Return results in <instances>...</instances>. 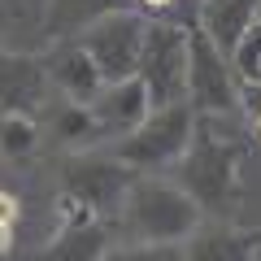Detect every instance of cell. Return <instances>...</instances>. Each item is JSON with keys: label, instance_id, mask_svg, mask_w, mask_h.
Masks as SVG:
<instances>
[{"label": "cell", "instance_id": "cell-12", "mask_svg": "<svg viewBox=\"0 0 261 261\" xmlns=\"http://www.w3.org/2000/svg\"><path fill=\"white\" fill-rule=\"evenodd\" d=\"M187 261H261V226L240 222H200L183 244Z\"/></svg>", "mask_w": 261, "mask_h": 261}, {"label": "cell", "instance_id": "cell-1", "mask_svg": "<svg viewBox=\"0 0 261 261\" xmlns=\"http://www.w3.org/2000/svg\"><path fill=\"white\" fill-rule=\"evenodd\" d=\"M252 140L240 130H222V118H196V135L183 161L170 170L178 187L196 200L205 222H235L244 209V161Z\"/></svg>", "mask_w": 261, "mask_h": 261}, {"label": "cell", "instance_id": "cell-14", "mask_svg": "<svg viewBox=\"0 0 261 261\" xmlns=\"http://www.w3.org/2000/svg\"><path fill=\"white\" fill-rule=\"evenodd\" d=\"M257 9H261V0H200V22L196 27L209 35V44L222 57H235V48H240L248 22L257 18Z\"/></svg>", "mask_w": 261, "mask_h": 261}, {"label": "cell", "instance_id": "cell-5", "mask_svg": "<svg viewBox=\"0 0 261 261\" xmlns=\"http://www.w3.org/2000/svg\"><path fill=\"white\" fill-rule=\"evenodd\" d=\"M187 105L196 118H240V74L200 27L187 31Z\"/></svg>", "mask_w": 261, "mask_h": 261}, {"label": "cell", "instance_id": "cell-3", "mask_svg": "<svg viewBox=\"0 0 261 261\" xmlns=\"http://www.w3.org/2000/svg\"><path fill=\"white\" fill-rule=\"evenodd\" d=\"M135 170L122 166L109 148L100 152H65L61 157V205L87 209V214L105 218V222L118 226L122 205H126L130 187H135Z\"/></svg>", "mask_w": 261, "mask_h": 261}, {"label": "cell", "instance_id": "cell-17", "mask_svg": "<svg viewBox=\"0 0 261 261\" xmlns=\"http://www.w3.org/2000/svg\"><path fill=\"white\" fill-rule=\"evenodd\" d=\"M135 13L144 22H166V27L192 31L200 22V0H135Z\"/></svg>", "mask_w": 261, "mask_h": 261}, {"label": "cell", "instance_id": "cell-10", "mask_svg": "<svg viewBox=\"0 0 261 261\" xmlns=\"http://www.w3.org/2000/svg\"><path fill=\"white\" fill-rule=\"evenodd\" d=\"M48 74L44 61L31 53H5L0 48V118L5 113H22V118H39L48 105Z\"/></svg>", "mask_w": 261, "mask_h": 261}, {"label": "cell", "instance_id": "cell-15", "mask_svg": "<svg viewBox=\"0 0 261 261\" xmlns=\"http://www.w3.org/2000/svg\"><path fill=\"white\" fill-rule=\"evenodd\" d=\"M53 135L61 148L70 152H87L92 144H100V130H96V118L92 109H83V105H61L53 118Z\"/></svg>", "mask_w": 261, "mask_h": 261}, {"label": "cell", "instance_id": "cell-7", "mask_svg": "<svg viewBox=\"0 0 261 261\" xmlns=\"http://www.w3.org/2000/svg\"><path fill=\"white\" fill-rule=\"evenodd\" d=\"M144 27H148V22H144L135 9H126V13H109V18H100L96 27H87L83 35H79V44L87 48V57H92L96 70H100L105 87L135 79L140 48H144Z\"/></svg>", "mask_w": 261, "mask_h": 261}, {"label": "cell", "instance_id": "cell-20", "mask_svg": "<svg viewBox=\"0 0 261 261\" xmlns=\"http://www.w3.org/2000/svg\"><path fill=\"white\" fill-rule=\"evenodd\" d=\"M18 218H22V196H13V192L0 187V222H13V226H18Z\"/></svg>", "mask_w": 261, "mask_h": 261}, {"label": "cell", "instance_id": "cell-4", "mask_svg": "<svg viewBox=\"0 0 261 261\" xmlns=\"http://www.w3.org/2000/svg\"><path fill=\"white\" fill-rule=\"evenodd\" d=\"M192 135H196V109L187 100H178V105H166V109H152L126 140L109 144V152L135 174H166L183 161Z\"/></svg>", "mask_w": 261, "mask_h": 261}, {"label": "cell", "instance_id": "cell-9", "mask_svg": "<svg viewBox=\"0 0 261 261\" xmlns=\"http://www.w3.org/2000/svg\"><path fill=\"white\" fill-rule=\"evenodd\" d=\"M39 61H44L48 87H53L65 105H83V109H92L96 96L105 92L100 70H96V61L87 57V48L79 44V39H57V44H48L44 53H39Z\"/></svg>", "mask_w": 261, "mask_h": 261}, {"label": "cell", "instance_id": "cell-11", "mask_svg": "<svg viewBox=\"0 0 261 261\" xmlns=\"http://www.w3.org/2000/svg\"><path fill=\"white\" fill-rule=\"evenodd\" d=\"M148 113H152V100H148V92H144L140 79L109 83L100 96H96V105H92V118H96V130H100V144H105V148L118 144V140H126Z\"/></svg>", "mask_w": 261, "mask_h": 261}, {"label": "cell", "instance_id": "cell-16", "mask_svg": "<svg viewBox=\"0 0 261 261\" xmlns=\"http://www.w3.org/2000/svg\"><path fill=\"white\" fill-rule=\"evenodd\" d=\"M39 140H44L39 118H22V113L0 118V157L5 161H31L39 152Z\"/></svg>", "mask_w": 261, "mask_h": 261}, {"label": "cell", "instance_id": "cell-19", "mask_svg": "<svg viewBox=\"0 0 261 261\" xmlns=\"http://www.w3.org/2000/svg\"><path fill=\"white\" fill-rule=\"evenodd\" d=\"M105 261H187L183 244H122Z\"/></svg>", "mask_w": 261, "mask_h": 261}, {"label": "cell", "instance_id": "cell-6", "mask_svg": "<svg viewBox=\"0 0 261 261\" xmlns=\"http://www.w3.org/2000/svg\"><path fill=\"white\" fill-rule=\"evenodd\" d=\"M135 79L144 83L152 109L187 100V31L166 27V22H148Z\"/></svg>", "mask_w": 261, "mask_h": 261}, {"label": "cell", "instance_id": "cell-13", "mask_svg": "<svg viewBox=\"0 0 261 261\" xmlns=\"http://www.w3.org/2000/svg\"><path fill=\"white\" fill-rule=\"evenodd\" d=\"M135 9V0H44V39H79L87 27H96L109 13Z\"/></svg>", "mask_w": 261, "mask_h": 261}, {"label": "cell", "instance_id": "cell-21", "mask_svg": "<svg viewBox=\"0 0 261 261\" xmlns=\"http://www.w3.org/2000/svg\"><path fill=\"white\" fill-rule=\"evenodd\" d=\"M13 240H18V226L0 222V257H9V252H13Z\"/></svg>", "mask_w": 261, "mask_h": 261}, {"label": "cell", "instance_id": "cell-18", "mask_svg": "<svg viewBox=\"0 0 261 261\" xmlns=\"http://www.w3.org/2000/svg\"><path fill=\"white\" fill-rule=\"evenodd\" d=\"M231 65H235V74H240V83H261V9H257V18L248 22V31H244Z\"/></svg>", "mask_w": 261, "mask_h": 261}, {"label": "cell", "instance_id": "cell-22", "mask_svg": "<svg viewBox=\"0 0 261 261\" xmlns=\"http://www.w3.org/2000/svg\"><path fill=\"white\" fill-rule=\"evenodd\" d=\"M252 130H257V140H261V113H257V118H252Z\"/></svg>", "mask_w": 261, "mask_h": 261}, {"label": "cell", "instance_id": "cell-2", "mask_svg": "<svg viewBox=\"0 0 261 261\" xmlns=\"http://www.w3.org/2000/svg\"><path fill=\"white\" fill-rule=\"evenodd\" d=\"M200 222L205 214L170 174H140L118 218L126 244H187Z\"/></svg>", "mask_w": 261, "mask_h": 261}, {"label": "cell", "instance_id": "cell-8", "mask_svg": "<svg viewBox=\"0 0 261 261\" xmlns=\"http://www.w3.org/2000/svg\"><path fill=\"white\" fill-rule=\"evenodd\" d=\"M57 222L53 240L35 252V261H105L113 252V222L87 214V209H74V205H61L57 200Z\"/></svg>", "mask_w": 261, "mask_h": 261}]
</instances>
